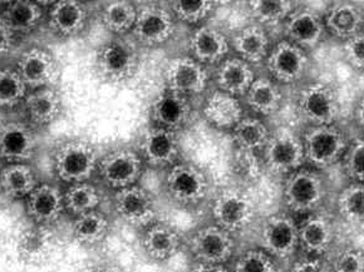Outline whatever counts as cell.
Listing matches in <instances>:
<instances>
[{
	"label": "cell",
	"mask_w": 364,
	"mask_h": 272,
	"mask_svg": "<svg viewBox=\"0 0 364 272\" xmlns=\"http://www.w3.org/2000/svg\"><path fill=\"white\" fill-rule=\"evenodd\" d=\"M139 65L137 43L124 37L114 38L103 44L97 53V73L103 80L113 85L134 78Z\"/></svg>",
	"instance_id": "obj_1"
},
{
	"label": "cell",
	"mask_w": 364,
	"mask_h": 272,
	"mask_svg": "<svg viewBox=\"0 0 364 272\" xmlns=\"http://www.w3.org/2000/svg\"><path fill=\"white\" fill-rule=\"evenodd\" d=\"M100 157L90 142L70 139L59 144L53 156L55 175L70 185L87 182L97 171Z\"/></svg>",
	"instance_id": "obj_2"
},
{
	"label": "cell",
	"mask_w": 364,
	"mask_h": 272,
	"mask_svg": "<svg viewBox=\"0 0 364 272\" xmlns=\"http://www.w3.org/2000/svg\"><path fill=\"white\" fill-rule=\"evenodd\" d=\"M327 183L319 172L299 168L287 176L284 183L285 206L294 214H313L327 197Z\"/></svg>",
	"instance_id": "obj_3"
},
{
	"label": "cell",
	"mask_w": 364,
	"mask_h": 272,
	"mask_svg": "<svg viewBox=\"0 0 364 272\" xmlns=\"http://www.w3.org/2000/svg\"><path fill=\"white\" fill-rule=\"evenodd\" d=\"M306 162L316 168H327L342 160L348 142L334 124L311 126L301 138Z\"/></svg>",
	"instance_id": "obj_4"
},
{
	"label": "cell",
	"mask_w": 364,
	"mask_h": 272,
	"mask_svg": "<svg viewBox=\"0 0 364 272\" xmlns=\"http://www.w3.org/2000/svg\"><path fill=\"white\" fill-rule=\"evenodd\" d=\"M167 195L181 206H196L209 193L210 181L206 172L193 163L177 162L166 173Z\"/></svg>",
	"instance_id": "obj_5"
},
{
	"label": "cell",
	"mask_w": 364,
	"mask_h": 272,
	"mask_svg": "<svg viewBox=\"0 0 364 272\" xmlns=\"http://www.w3.org/2000/svg\"><path fill=\"white\" fill-rule=\"evenodd\" d=\"M175 21L171 9L159 3L137 6V16L132 29L134 42L150 48L166 43L176 29Z\"/></svg>",
	"instance_id": "obj_6"
},
{
	"label": "cell",
	"mask_w": 364,
	"mask_h": 272,
	"mask_svg": "<svg viewBox=\"0 0 364 272\" xmlns=\"http://www.w3.org/2000/svg\"><path fill=\"white\" fill-rule=\"evenodd\" d=\"M264 162L273 175L289 176L298 171L306 162L301 138L288 129H279L264 147Z\"/></svg>",
	"instance_id": "obj_7"
},
{
	"label": "cell",
	"mask_w": 364,
	"mask_h": 272,
	"mask_svg": "<svg viewBox=\"0 0 364 272\" xmlns=\"http://www.w3.org/2000/svg\"><path fill=\"white\" fill-rule=\"evenodd\" d=\"M144 165L145 162L137 151L117 148L100 158L97 171L107 186L118 191L137 185L144 175Z\"/></svg>",
	"instance_id": "obj_8"
},
{
	"label": "cell",
	"mask_w": 364,
	"mask_h": 272,
	"mask_svg": "<svg viewBox=\"0 0 364 272\" xmlns=\"http://www.w3.org/2000/svg\"><path fill=\"white\" fill-rule=\"evenodd\" d=\"M296 109L311 126L334 124L339 114L337 93L326 83H311L300 91Z\"/></svg>",
	"instance_id": "obj_9"
},
{
	"label": "cell",
	"mask_w": 364,
	"mask_h": 272,
	"mask_svg": "<svg viewBox=\"0 0 364 272\" xmlns=\"http://www.w3.org/2000/svg\"><path fill=\"white\" fill-rule=\"evenodd\" d=\"M188 250L198 263L225 265L234 254L235 241L230 232L218 224H209L190 237Z\"/></svg>",
	"instance_id": "obj_10"
},
{
	"label": "cell",
	"mask_w": 364,
	"mask_h": 272,
	"mask_svg": "<svg viewBox=\"0 0 364 272\" xmlns=\"http://www.w3.org/2000/svg\"><path fill=\"white\" fill-rule=\"evenodd\" d=\"M259 239L262 250L273 259H288L299 247V224L289 214H273L262 224Z\"/></svg>",
	"instance_id": "obj_11"
},
{
	"label": "cell",
	"mask_w": 364,
	"mask_h": 272,
	"mask_svg": "<svg viewBox=\"0 0 364 272\" xmlns=\"http://www.w3.org/2000/svg\"><path fill=\"white\" fill-rule=\"evenodd\" d=\"M265 62L269 75H272L273 80L283 85L299 82L309 70V58L306 50L287 39L270 48Z\"/></svg>",
	"instance_id": "obj_12"
},
{
	"label": "cell",
	"mask_w": 364,
	"mask_h": 272,
	"mask_svg": "<svg viewBox=\"0 0 364 272\" xmlns=\"http://www.w3.org/2000/svg\"><path fill=\"white\" fill-rule=\"evenodd\" d=\"M213 217L215 224L232 235L252 224L255 206L245 193L228 190L215 198Z\"/></svg>",
	"instance_id": "obj_13"
},
{
	"label": "cell",
	"mask_w": 364,
	"mask_h": 272,
	"mask_svg": "<svg viewBox=\"0 0 364 272\" xmlns=\"http://www.w3.org/2000/svg\"><path fill=\"white\" fill-rule=\"evenodd\" d=\"M166 89L182 96H193L205 91L209 83V72L190 55L171 59L165 70Z\"/></svg>",
	"instance_id": "obj_14"
},
{
	"label": "cell",
	"mask_w": 364,
	"mask_h": 272,
	"mask_svg": "<svg viewBox=\"0 0 364 272\" xmlns=\"http://www.w3.org/2000/svg\"><path fill=\"white\" fill-rule=\"evenodd\" d=\"M114 208L119 219L134 227H147L155 222L157 216L155 198L139 185L118 190Z\"/></svg>",
	"instance_id": "obj_15"
},
{
	"label": "cell",
	"mask_w": 364,
	"mask_h": 272,
	"mask_svg": "<svg viewBox=\"0 0 364 272\" xmlns=\"http://www.w3.org/2000/svg\"><path fill=\"white\" fill-rule=\"evenodd\" d=\"M193 113V104L188 97L168 89L156 97L150 107V118L154 126L176 134L188 126Z\"/></svg>",
	"instance_id": "obj_16"
},
{
	"label": "cell",
	"mask_w": 364,
	"mask_h": 272,
	"mask_svg": "<svg viewBox=\"0 0 364 272\" xmlns=\"http://www.w3.org/2000/svg\"><path fill=\"white\" fill-rule=\"evenodd\" d=\"M137 152L147 165L170 168L180 156V141L176 132L152 126L139 141Z\"/></svg>",
	"instance_id": "obj_17"
},
{
	"label": "cell",
	"mask_w": 364,
	"mask_h": 272,
	"mask_svg": "<svg viewBox=\"0 0 364 272\" xmlns=\"http://www.w3.org/2000/svg\"><path fill=\"white\" fill-rule=\"evenodd\" d=\"M16 72L21 75L28 89H39L52 87L58 77V65L48 50L31 48L21 55L16 65Z\"/></svg>",
	"instance_id": "obj_18"
},
{
	"label": "cell",
	"mask_w": 364,
	"mask_h": 272,
	"mask_svg": "<svg viewBox=\"0 0 364 272\" xmlns=\"http://www.w3.org/2000/svg\"><path fill=\"white\" fill-rule=\"evenodd\" d=\"M230 40L213 26H201L188 39L190 57L205 65H218L228 57Z\"/></svg>",
	"instance_id": "obj_19"
},
{
	"label": "cell",
	"mask_w": 364,
	"mask_h": 272,
	"mask_svg": "<svg viewBox=\"0 0 364 272\" xmlns=\"http://www.w3.org/2000/svg\"><path fill=\"white\" fill-rule=\"evenodd\" d=\"M37 141L32 129L21 122L0 127V158L6 163H27L34 156Z\"/></svg>",
	"instance_id": "obj_20"
},
{
	"label": "cell",
	"mask_w": 364,
	"mask_h": 272,
	"mask_svg": "<svg viewBox=\"0 0 364 272\" xmlns=\"http://www.w3.org/2000/svg\"><path fill=\"white\" fill-rule=\"evenodd\" d=\"M326 31L324 19L309 9H295L285 21L287 40L304 50L318 47L324 38Z\"/></svg>",
	"instance_id": "obj_21"
},
{
	"label": "cell",
	"mask_w": 364,
	"mask_h": 272,
	"mask_svg": "<svg viewBox=\"0 0 364 272\" xmlns=\"http://www.w3.org/2000/svg\"><path fill=\"white\" fill-rule=\"evenodd\" d=\"M65 210V195L49 183L38 185L27 197L28 216L41 226L57 221Z\"/></svg>",
	"instance_id": "obj_22"
},
{
	"label": "cell",
	"mask_w": 364,
	"mask_h": 272,
	"mask_svg": "<svg viewBox=\"0 0 364 272\" xmlns=\"http://www.w3.org/2000/svg\"><path fill=\"white\" fill-rule=\"evenodd\" d=\"M88 22L86 6L75 0L53 3L48 11V26L59 37L70 38L85 31Z\"/></svg>",
	"instance_id": "obj_23"
},
{
	"label": "cell",
	"mask_w": 364,
	"mask_h": 272,
	"mask_svg": "<svg viewBox=\"0 0 364 272\" xmlns=\"http://www.w3.org/2000/svg\"><path fill=\"white\" fill-rule=\"evenodd\" d=\"M255 72L252 65L239 57H226L216 65L215 82L220 91L231 96L244 97L255 80Z\"/></svg>",
	"instance_id": "obj_24"
},
{
	"label": "cell",
	"mask_w": 364,
	"mask_h": 272,
	"mask_svg": "<svg viewBox=\"0 0 364 272\" xmlns=\"http://www.w3.org/2000/svg\"><path fill=\"white\" fill-rule=\"evenodd\" d=\"M336 234L324 214H311L299 224V247L308 256L319 257L332 246Z\"/></svg>",
	"instance_id": "obj_25"
},
{
	"label": "cell",
	"mask_w": 364,
	"mask_h": 272,
	"mask_svg": "<svg viewBox=\"0 0 364 272\" xmlns=\"http://www.w3.org/2000/svg\"><path fill=\"white\" fill-rule=\"evenodd\" d=\"M230 47L235 50L236 57L245 60L249 65H257L268 58L270 39L262 26L254 23L235 32L231 38Z\"/></svg>",
	"instance_id": "obj_26"
},
{
	"label": "cell",
	"mask_w": 364,
	"mask_h": 272,
	"mask_svg": "<svg viewBox=\"0 0 364 272\" xmlns=\"http://www.w3.org/2000/svg\"><path fill=\"white\" fill-rule=\"evenodd\" d=\"M180 234L170 224L154 222L146 227L142 236V249L154 261L170 260L180 250Z\"/></svg>",
	"instance_id": "obj_27"
},
{
	"label": "cell",
	"mask_w": 364,
	"mask_h": 272,
	"mask_svg": "<svg viewBox=\"0 0 364 272\" xmlns=\"http://www.w3.org/2000/svg\"><path fill=\"white\" fill-rule=\"evenodd\" d=\"M203 112L206 121L219 129H232L242 118L239 98L220 89L206 98Z\"/></svg>",
	"instance_id": "obj_28"
},
{
	"label": "cell",
	"mask_w": 364,
	"mask_h": 272,
	"mask_svg": "<svg viewBox=\"0 0 364 272\" xmlns=\"http://www.w3.org/2000/svg\"><path fill=\"white\" fill-rule=\"evenodd\" d=\"M43 18V6L36 1L27 0L8 3L0 14V21L13 34L32 33L39 27Z\"/></svg>",
	"instance_id": "obj_29"
},
{
	"label": "cell",
	"mask_w": 364,
	"mask_h": 272,
	"mask_svg": "<svg viewBox=\"0 0 364 272\" xmlns=\"http://www.w3.org/2000/svg\"><path fill=\"white\" fill-rule=\"evenodd\" d=\"M324 24L326 29L334 37L348 40L362 32L364 16L358 6L353 3L339 1L333 4L328 11L324 18Z\"/></svg>",
	"instance_id": "obj_30"
},
{
	"label": "cell",
	"mask_w": 364,
	"mask_h": 272,
	"mask_svg": "<svg viewBox=\"0 0 364 272\" xmlns=\"http://www.w3.org/2000/svg\"><path fill=\"white\" fill-rule=\"evenodd\" d=\"M24 104L29 118L39 126L53 123L62 112V97L53 87H44L28 93Z\"/></svg>",
	"instance_id": "obj_31"
},
{
	"label": "cell",
	"mask_w": 364,
	"mask_h": 272,
	"mask_svg": "<svg viewBox=\"0 0 364 272\" xmlns=\"http://www.w3.org/2000/svg\"><path fill=\"white\" fill-rule=\"evenodd\" d=\"M247 107L262 116L278 112L283 103V93L277 82L267 77H257L244 96Z\"/></svg>",
	"instance_id": "obj_32"
},
{
	"label": "cell",
	"mask_w": 364,
	"mask_h": 272,
	"mask_svg": "<svg viewBox=\"0 0 364 272\" xmlns=\"http://www.w3.org/2000/svg\"><path fill=\"white\" fill-rule=\"evenodd\" d=\"M38 186L36 172L28 163H9L0 172V187L11 198H27Z\"/></svg>",
	"instance_id": "obj_33"
},
{
	"label": "cell",
	"mask_w": 364,
	"mask_h": 272,
	"mask_svg": "<svg viewBox=\"0 0 364 272\" xmlns=\"http://www.w3.org/2000/svg\"><path fill=\"white\" fill-rule=\"evenodd\" d=\"M137 16V6L132 1L116 0L108 1L101 11V22L108 32L124 37L132 32Z\"/></svg>",
	"instance_id": "obj_34"
},
{
	"label": "cell",
	"mask_w": 364,
	"mask_h": 272,
	"mask_svg": "<svg viewBox=\"0 0 364 272\" xmlns=\"http://www.w3.org/2000/svg\"><path fill=\"white\" fill-rule=\"evenodd\" d=\"M231 131L236 146L249 153L264 150L272 136L267 124L259 118L242 117Z\"/></svg>",
	"instance_id": "obj_35"
},
{
	"label": "cell",
	"mask_w": 364,
	"mask_h": 272,
	"mask_svg": "<svg viewBox=\"0 0 364 272\" xmlns=\"http://www.w3.org/2000/svg\"><path fill=\"white\" fill-rule=\"evenodd\" d=\"M108 219L97 210L77 216L73 224V236L82 245H96L107 236Z\"/></svg>",
	"instance_id": "obj_36"
},
{
	"label": "cell",
	"mask_w": 364,
	"mask_h": 272,
	"mask_svg": "<svg viewBox=\"0 0 364 272\" xmlns=\"http://www.w3.org/2000/svg\"><path fill=\"white\" fill-rule=\"evenodd\" d=\"M295 6L294 1L288 0H254L247 3V11L260 26L278 24L291 16Z\"/></svg>",
	"instance_id": "obj_37"
},
{
	"label": "cell",
	"mask_w": 364,
	"mask_h": 272,
	"mask_svg": "<svg viewBox=\"0 0 364 272\" xmlns=\"http://www.w3.org/2000/svg\"><path fill=\"white\" fill-rule=\"evenodd\" d=\"M100 193L88 182L70 185L65 193V206L67 211L75 216L95 211L100 205Z\"/></svg>",
	"instance_id": "obj_38"
},
{
	"label": "cell",
	"mask_w": 364,
	"mask_h": 272,
	"mask_svg": "<svg viewBox=\"0 0 364 272\" xmlns=\"http://www.w3.org/2000/svg\"><path fill=\"white\" fill-rule=\"evenodd\" d=\"M338 212L350 224H364V185L353 182L343 188L337 200Z\"/></svg>",
	"instance_id": "obj_39"
},
{
	"label": "cell",
	"mask_w": 364,
	"mask_h": 272,
	"mask_svg": "<svg viewBox=\"0 0 364 272\" xmlns=\"http://www.w3.org/2000/svg\"><path fill=\"white\" fill-rule=\"evenodd\" d=\"M49 241L50 236L46 226L37 224L23 232L18 242V250L24 260L37 261L48 251Z\"/></svg>",
	"instance_id": "obj_40"
},
{
	"label": "cell",
	"mask_w": 364,
	"mask_h": 272,
	"mask_svg": "<svg viewBox=\"0 0 364 272\" xmlns=\"http://www.w3.org/2000/svg\"><path fill=\"white\" fill-rule=\"evenodd\" d=\"M28 88L16 70H0V109H11L27 97Z\"/></svg>",
	"instance_id": "obj_41"
},
{
	"label": "cell",
	"mask_w": 364,
	"mask_h": 272,
	"mask_svg": "<svg viewBox=\"0 0 364 272\" xmlns=\"http://www.w3.org/2000/svg\"><path fill=\"white\" fill-rule=\"evenodd\" d=\"M218 3L210 0H178L170 4L175 19L188 24L204 22L216 9Z\"/></svg>",
	"instance_id": "obj_42"
},
{
	"label": "cell",
	"mask_w": 364,
	"mask_h": 272,
	"mask_svg": "<svg viewBox=\"0 0 364 272\" xmlns=\"http://www.w3.org/2000/svg\"><path fill=\"white\" fill-rule=\"evenodd\" d=\"M232 272H277V267L265 251L247 250L236 259Z\"/></svg>",
	"instance_id": "obj_43"
},
{
	"label": "cell",
	"mask_w": 364,
	"mask_h": 272,
	"mask_svg": "<svg viewBox=\"0 0 364 272\" xmlns=\"http://www.w3.org/2000/svg\"><path fill=\"white\" fill-rule=\"evenodd\" d=\"M344 170L353 182L364 185V139L355 141L348 146L343 157Z\"/></svg>",
	"instance_id": "obj_44"
},
{
	"label": "cell",
	"mask_w": 364,
	"mask_h": 272,
	"mask_svg": "<svg viewBox=\"0 0 364 272\" xmlns=\"http://www.w3.org/2000/svg\"><path fill=\"white\" fill-rule=\"evenodd\" d=\"M333 272H364V252L357 249L344 250L338 255Z\"/></svg>",
	"instance_id": "obj_45"
},
{
	"label": "cell",
	"mask_w": 364,
	"mask_h": 272,
	"mask_svg": "<svg viewBox=\"0 0 364 272\" xmlns=\"http://www.w3.org/2000/svg\"><path fill=\"white\" fill-rule=\"evenodd\" d=\"M344 54L348 60L349 65L357 68L364 70V33L360 32L357 36L346 40L344 44Z\"/></svg>",
	"instance_id": "obj_46"
},
{
	"label": "cell",
	"mask_w": 364,
	"mask_h": 272,
	"mask_svg": "<svg viewBox=\"0 0 364 272\" xmlns=\"http://www.w3.org/2000/svg\"><path fill=\"white\" fill-rule=\"evenodd\" d=\"M290 272H332L319 257L306 256L295 262Z\"/></svg>",
	"instance_id": "obj_47"
},
{
	"label": "cell",
	"mask_w": 364,
	"mask_h": 272,
	"mask_svg": "<svg viewBox=\"0 0 364 272\" xmlns=\"http://www.w3.org/2000/svg\"><path fill=\"white\" fill-rule=\"evenodd\" d=\"M14 34L6 27V24L0 21V58L4 57L13 45Z\"/></svg>",
	"instance_id": "obj_48"
},
{
	"label": "cell",
	"mask_w": 364,
	"mask_h": 272,
	"mask_svg": "<svg viewBox=\"0 0 364 272\" xmlns=\"http://www.w3.org/2000/svg\"><path fill=\"white\" fill-rule=\"evenodd\" d=\"M191 272H230L225 265H215V263H196Z\"/></svg>",
	"instance_id": "obj_49"
},
{
	"label": "cell",
	"mask_w": 364,
	"mask_h": 272,
	"mask_svg": "<svg viewBox=\"0 0 364 272\" xmlns=\"http://www.w3.org/2000/svg\"><path fill=\"white\" fill-rule=\"evenodd\" d=\"M355 121L358 123L359 129L364 132V97L360 98L355 108Z\"/></svg>",
	"instance_id": "obj_50"
},
{
	"label": "cell",
	"mask_w": 364,
	"mask_h": 272,
	"mask_svg": "<svg viewBox=\"0 0 364 272\" xmlns=\"http://www.w3.org/2000/svg\"><path fill=\"white\" fill-rule=\"evenodd\" d=\"M91 272H122V270L112 265H102V266L95 267Z\"/></svg>",
	"instance_id": "obj_51"
}]
</instances>
